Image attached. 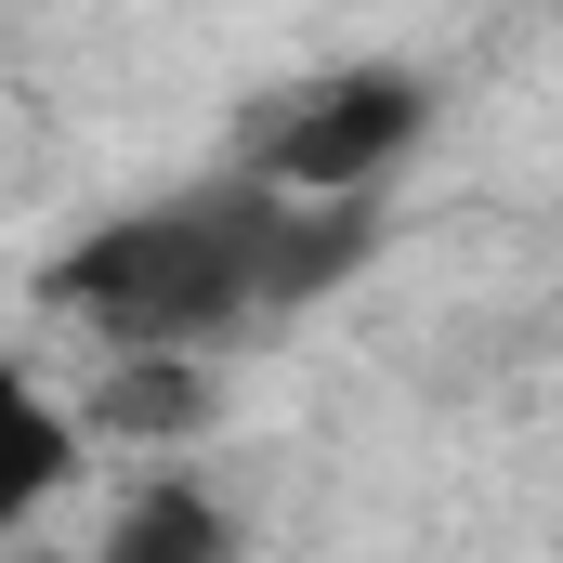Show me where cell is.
Here are the masks:
<instances>
[{
	"instance_id": "277c9868",
	"label": "cell",
	"mask_w": 563,
	"mask_h": 563,
	"mask_svg": "<svg viewBox=\"0 0 563 563\" xmlns=\"http://www.w3.org/2000/svg\"><path fill=\"white\" fill-rule=\"evenodd\" d=\"M92 563H236V511H223L210 485L157 472V485H132V498L106 511V538H92Z\"/></svg>"
},
{
	"instance_id": "6da1fadb",
	"label": "cell",
	"mask_w": 563,
	"mask_h": 563,
	"mask_svg": "<svg viewBox=\"0 0 563 563\" xmlns=\"http://www.w3.org/2000/svg\"><path fill=\"white\" fill-rule=\"evenodd\" d=\"M367 263V210H301L276 184H197V197H157V210H119L92 223L66 263H53V301L106 341V354H197L236 341V328H276L314 288H341Z\"/></svg>"
},
{
	"instance_id": "5b68a950",
	"label": "cell",
	"mask_w": 563,
	"mask_h": 563,
	"mask_svg": "<svg viewBox=\"0 0 563 563\" xmlns=\"http://www.w3.org/2000/svg\"><path fill=\"white\" fill-rule=\"evenodd\" d=\"M66 459H79L66 407H53V394H13V485H0V511H13V525H40V511L66 498Z\"/></svg>"
},
{
	"instance_id": "8992f818",
	"label": "cell",
	"mask_w": 563,
	"mask_h": 563,
	"mask_svg": "<svg viewBox=\"0 0 563 563\" xmlns=\"http://www.w3.org/2000/svg\"><path fill=\"white\" fill-rule=\"evenodd\" d=\"M26 563H92V551H26Z\"/></svg>"
},
{
	"instance_id": "3957f363",
	"label": "cell",
	"mask_w": 563,
	"mask_h": 563,
	"mask_svg": "<svg viewBox=\"0 0 563 563\" xmlns=\"http://www.w3.org/2000/svg\"><path fill=\"white\" fill-rule=\"evenodd\" d=\"M79 432L92 445H184V432H210V367L197 354H106L79 394Z\"/></svg>"
},
{
	"instance_id": "7a4b0ae2",
	"label": "cell",
	"mask_w": 563,
	"mask_h": 563,
	"mask_svg": "<svg viewBox=\"0 0 563 563\" xmlns=\"http://www.w3.org/2000/svg\"><path fill=\"white\" fill-rule=\"evenodd\" d=\"M420 119H432V92L407 66H341L314 92H276V119L250 132V184H276L301 210H367L380 170L420 144Z\"/></svg>"
}]
</instances>
